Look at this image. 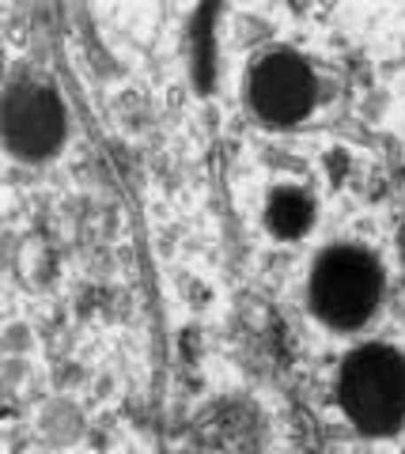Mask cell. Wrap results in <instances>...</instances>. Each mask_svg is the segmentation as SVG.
<instances>
[{"label":"cell","instance_id":"obj_6","mask_svg":"<svg viewBox=\"0 0 405 454\" xmlns=\"http://www.w3.org/2000/svg\"><path fill=\"white\" fill-rule=\"evenodd\" d=\"M269 227L281 239H300L311 227V201L300 190H276L269 197Z\"/></svg>","mask_w":405,"mask_h":454},{"label":"cell","instance_id":"obj_4","mask_svg":"<svg viewBox=\"0 0 405 454\" xmlns=\"http://www.w3.org/2000/svg\"><path fill=\"white\" fill-rule=\"evenodd\" d=\"M250 103L261 114V121H269V125L300 121L315 103L311 68L292 53L261 57L254 76H250Z\"/></svg>","mask_w":405,"mask_h":454},{"label":"cell","instance_id":"obj_1","mask_svg":"<svg viewBox=\"0 0 405 454\" xmlns=\"http://www.w3.org/2000/svg\"><path fill=\"white\" fill-rule=\"evenodd\" d=\"M341 402L364 432H390L405 417V360L394 348L368 345L341 372Z\"/></svg>","mask_w":405,"mask_h":454},{"label":"cell","instance_id":"obj_2","mask_svg":"<svg viewBox=\"0 0 405 454\" xmlns=\"http://www.w3.org/2000/svg\"><path fill=\"white\" fill-rule=\"evenodd\" d=\"M383 292V277L364 250H330L315 269L311 295L315 310L330 325L353 330V325L368 322L375 303Z\"/></svg>","mask_w":405,"mask_h":454},{"label":"cell","instance_id":"obj_5","mask_svg":"<svg viewBox=\"0 0 405 454\" xmlns=\"http://www.w3.org/2000/svg\"><path fill=\"white\" fill-rule=\"evenodd\" d=\"M261 428L246 405L223 402L190 424L178 454H258Z\"/></svg>","mask_w":405,"mask_h":454},{"label":"cell","instance_id":"obj_3","mask_svg":"<svg viewBox=\"0 0 405 454\" xmlns=\"http://www.w3.org/2000/svg\"><path fill=\"white\" fill-rule=\"evenodd\" d=\"M65 110L53 88L38 80H16L4 98V140L19 160H42L61 145Z\"/></svg>","mask_w":405,"mask_h":454}]
</instances>
